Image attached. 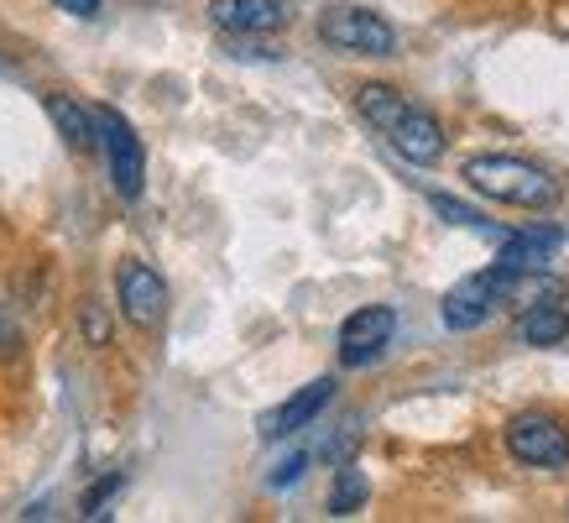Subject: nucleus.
I'll return each mask as SVG.
<instances>
[{
	"mask_svg": "<svg viewBox=\"0 0 569 523\" xmlns=\"http://www.w3.org/2000/svg\"><path fill=\"white\" fill-rule=\"evenodd\" d=\"M356 105H361L366 121L397 147V157H408L413 168H429V162L445 157V126L433 121L429 110L408 105L392 85H361L356 89Z\"/></svg>",
	"mask_w": 569,
	"mask_h": 523,
	"instance_id": "obj_1",
	"label": "nucleus"
},
{
	"mask_svg": "<svg viewBox=\"0 0 569 523\" xmlns=\"http://www.w3.org/2000/svg\"><path fill=\"white\" fill-rule=\"evenodd\" d=\"M476 194L497 199V205H518V209H549L559 199V178H549L543 168L522 162V157H501V152H481V157H466L460 168Z\"/></svg>",
	"mask_w": 569,
	"mask_h": 523,
	"instance_id": "obj_2",
	"label": "nucleus"
},
{
	"mask_svg": "<svg viewBox=\"0 0 569 523\" xmlns=\"http://www.w3.org/2000/svg\"><path fill=\"white\" fill-rule=\"evenodd\" d=\"M528 278V273H512V267H486V273H470L466 283H455L445 294V325L449 330H476V325H486L491 314H497V304H507V298L518 294V283Z\"/></svg>",
	"mask_w": 569,
	"mask_h": 523,
	"instance_id": "obj_3",
	"label": "nucleus"
},
{
	"mask_svg": "<svg viewBox=\"0 0 569 523\" xmlns=\"http://www.w3.org/2000/svg\"><path fill=\"white\" fill-rule=\"evenodd\" d=\"M94 126H100V147L110 157V178H116V194L121 199H141L147 189V152H141V137L131 131L121 110L110 105H94Z\"/></svg>",
	"mask_w": 569,
	"mask_h": 523,
	"instance_id": "obj_4",
	"label": "nucleus"
},
{
	"mask_svg": "<svg viewBox=\"0 0 569 523\" xmlns=\"http://www.w3.org/2000/svg\"><path fill=\"white\" fill-rule=\"evenodd\" d=\"M319 37H325L329 48L356 52V58H387L397 48L392 21H381L366 6H335V11H325L319 17Z\"/></svg>",
	"mask_w": 569,
	"mask_h": 523,
	"instance_id": "obj_5",
	"label": "nucleus"
},
{
	"mask_svg": "<svg viewBox=\"0 0 569 523\" xmlns=\"http://www.w3.org/2000/svg\"><path fill=\"white\" fill-rule=\"evenodd\" d=\"M507 451H512V461H522V466L559 471V466H569V430L553 414L528 408V414H518L507 424Z\"/></svg>",
	"mask_w": 569,
	"mask_h": 523,
	"instance_id": "obj_6",
	"label": "nucleus"
},
{
	"mask_svg": "<svg viewBox=\"0 0 569 523\" xmlns=\"http://www.w3.org/2000/svg\"><path fill=\"white\" fill-rule=\"evenodd\" d=\"M116 298H121V314L141 330H152L162 309H168V283L162 273H152L147 262H121V273H116Z\"/></svg>",
	"mask_w": 569,
	"mask_h": 523,
	"instance_id": "obj_7",
	"label": "nucleus"
},
{
	"mask_svg": "<svg viewBox=\"0 0 569 523\" xmlns=\"http://www.w3.org/2000/svg\"><path fill=\"white\" fill-rule=\"evenodd\" d=\"M397 314L387 304H371V309H356L340 325V366H371L381 351L392 346Z\"/></svg>",
	"mask_w": 569,
	"mask_h": 523,
	"instance_id": "obj_8",
	"label": "nucleus"
},
{
	"mask_svg": "<svg viewBox=\"0 0 569 523\" xmlns=\"http://www.w3.org/2000/svg\"><path fill=\"white\" fill-rule=\"evenodd\" d=\"M209 21L230 37H272L288 27L282 0H209Z\"/></svg>",
	"mask_w": 569,
	"mask_h": 523,
	"instance_id": "obj_9",
	"label": "nucleus"
},
{
	"mask_svg": "<svg viewBox=\"0 0 569 523\" xmlns=\"http://www.w3.org/2000/svg\"><path fill=\"white\" fill-rule=\"evenodd\" d=\"M329 398H335V377H313V383L298 387L282 408L261 414V440H288V435H298V430H309L313 418L325 414Z\"/></svg>",
	"mask_w": 569,
	"mask_h": 523,
	"instance_id": "obj_10",
	"label": "nucleus"
},
{
	"mask_svg": "<svg viewBox=\"0 0 569 523\" xmlns=\"http://www.w3.org/2000/svg\"><path fill=\"white\" fill-rule=\"evenodd\" d=\"M559 246H565V230H553V226L512 230V236H501V267H512V273H538Z\"/></svg>",
	"mask_w": 569,
	"mask_h": 523,
	"instance_id": "obj_11",
	"label": "nucleus"
},
{
	"mask_svg": "<svg viewBox=\"0 0 569 523\" xmlns=\"http://www.w3.org/2000/svg\"><path fill=\"white\" fill-rule=\"evenodd\" d=\"M518 341L522 346H559V341H569V309L553 304V294L533 298V304L518 314Z\"/></svg>",
	"mask_w": 569,
	"mask_h": 523,
	"instance_id": "obj_12",
	"label": "nucleus"
},
{
	"mask_svg": "<svg viewBox=\"0 0 569 523\" xmlns=\"http://www.w3.org/2000/svg\"><path fill=\"white\" fill-rule=\"evenodd\" d=\"M48 116L52 126H58V137L69 141L73 152H94L100 147V126H94V110H84L79 100H69V95H48Z\"/></svg>",
	"mask_w": 569,
	"mask_h": 523,
	"instance_id": "obj_13",
	"label": "nucleus"
},
{
	"mask_svg": "<svg viewBox=\"0 0 569 523\" xmlns=\"http://www.w3.org/2000/svg\"><path fill=\"white\" fill-rule=\"evenodd\" d=\"M366 497H371V482H366L361 471H356V466L335 471V487H329V513H335V519H350Z\"/></svg>",
	"mask_w": 569,
	"mask_h": 523,
	"instance_id": "obj_14",
	"label": "nucleus"
},
{
	"mask_svg": "<svg viewBox=\"0 0 569 523\" xmlns=\"http://www.w3.org/2000/svg\"><path fill=\"white\" fill-rule=\"evenodd\" d=\"M429 205H433V215H445L449 226H466V230H486V236H497V230L486 226V215H481V209L460 205V199H449V194H429Z\"/></svg>",
	"mask_w": 569,
	"mask_h": 523,
	"instance_id": "obj_15",
	"label": "nucleus"
},
{
	"mask_svg": "<svg viewBox=\"0 0 569 523\" xmlns=\"http://www.w3.org/2000/svg\"><path fill=\"white\" fill-rule=\"evenodd\" d=\"M110 492H121V471H116V476H104L100 487H89V497H84V519H100V507L110 503Z\"/></svg>",
	"mask_w": 569,
	"mask_h": 523,
	"instance_id": "obj_16",
	"label": "nucleus"
},
{
	"mask_svg": "<svg viewBox=\"0 0 569 523\" xmlns=\"http://www.w3.org/2000/svg\"><path fill=\"white\" fill-rule=\"evenodd\" d=\"M303 466H309V455H293V461H282V466L267 476V487H288V482H298V476H303Z\"/></svg>",
	"mask_w": 569,
	"mask_h": 523,
	"instance_id": "obj_17",
	"label": "nucleus"
},
{
	"mask_svg": "<svg viewBox=\"0 0 569 523\" xmlns=\"http://www.w3.org/2000/svg\"><path fill=\"white\" fill-rule=\"evenodd\" d=\"M52 6H58V11H69V17H100V6L104 0H52Z\"/></svg>",
	"mask_w": 569,
	"mask_h": 523,
	"instance_id": "obj_18",
	"label": "nucleus"
},
{
	"mask_svg": "<svg viewBox=\"0 0 569 523\" xmlns=\"http://www.w3.org/2000/svg\"><path fill=\"white\" fill-rule=\"evenodd\" d=\"M17 330H11V325H6V319H0V356H17Z\"/></svg>",
	"mask_w": 569,
	"mask_h": 523,
	"instance_id": "obj_19",
	"label": "nucleus"
}]
</instances>
